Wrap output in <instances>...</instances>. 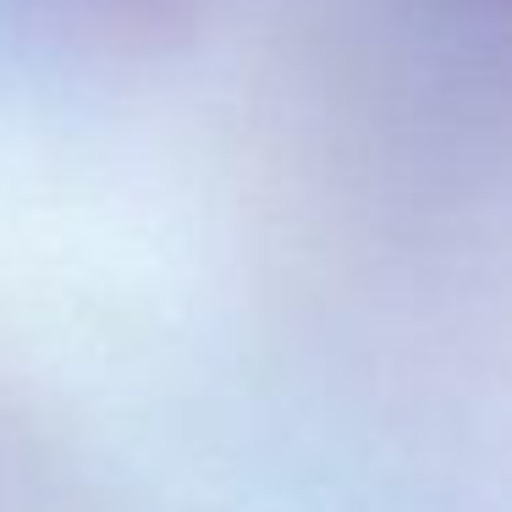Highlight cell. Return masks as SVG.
<instances>
[{
    "label": "cell",
    "mask_w": 512,
    "mask_h": 512,
    "mask_svg": "<svg viewBox=\"0 0 512 512\" xmlns=\"http://www.w3.org/2000/svg\"><path fill=\"white\" fill-rule=\"evenodd\" d=\"M474 12H496V17H512V0H463Z\"/></svg>",
    "instance_id": "cell-1"
}]
</instances>
